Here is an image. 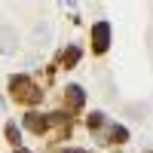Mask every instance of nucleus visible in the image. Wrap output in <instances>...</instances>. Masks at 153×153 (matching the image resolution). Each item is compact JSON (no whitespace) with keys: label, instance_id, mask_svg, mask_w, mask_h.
Listing matches in <instances>:
<instances>
[{"label":"nucleus","instance_id":"nucleus-1","mask_svg":"<svg viewBox=\"0 0 153 153\" xmlns=\"http://www.w3.org/2000/svg\"><path fill=\"white\" fill-rule=\"evenodd\" d=\"M9 92H12L16 101H25V104H37V101L43 98L40 86H34L25 74H19V76H12V80H9Z\"/></svg>","mask_w":153,"mask_h":153},{"label":"nucleus","instance_id":"nucleus-2","mask_svg":"<svg viewBox=\"0 0 153 153\" xmlns=\"http://www.w3.org/2000/svg\"><path fill=\"white\" fill-rule=\"evenodd\" d=\"M19 52V31L12 25H0V55H16Z\"/></svg>","mask_w":153,"mask_h":153},{"label":"nucleus","instance_id":"nucleus-3","mask_svg":"<svg viewBox=\"0 0 153 153\" xmlns=\"http://www.w3.org/2000/svg\"><path fill=\"white\" fill-rule=\"evenodd\" d=\"M107 43H110V25L98 22L92 28V49H95V52H107Z\"/></svg>","mask_w":153,"mask_h":153},{"label":"nucleus","instance_id":"nucleus-4","mask_svg":"<svg viewBox=\"0 0 153 153\" xmlns=\"http://www.w3.org/2000/svg\"><path fill=\"white\" fill-rule=\"evenodd\" d=\"M25 126H28L31 132H46L49 120H46V117H40V113H28V117H25Z\"/></svg>","mask_w":153,"mask_h":153},{"label":"nucleus","instance_id":"nucleus-5","mask_svg":"<svg viewBox=\"0 0 153 153\" xmlns=\"http://www.w3.org/2000/svg\"><path fill=\"white\" fill-rule=\"evenodd\" d=\"M68 101H71V107H83L86 92H83L80 86H68Z\"/></svg>","mask_w":153,"mask_h":153},{"label":"nucleus","instance_id":"nucleus-6","mask_svg":"<svg viewBox=\"0 0 153 153\" xmlns=\"http://www.w3.org/2000/svg\"><path fill=\"white\" fill-rule=\"evenodd\" d=\"M6 141L19 147V141H22V138H19V126H16V123H6Z\"/></svg>","mask_w":153,"mask_h":153},{"label":"nucleus","instance_id":"nucleus-7","mask_svg":"<svg viewBox=\"0 0 153 153\" xmlns=\"http://www.w3.org/2000/svg\"><path fill=\"white\" fill-rule=\"evenodd\" d=\"M126 138H129V132H126L123 126H113V129H110V141H117V144H123Z\"/></svg>","mask_w":153,"mask_h":153},{"label":"nucleus","instance_id":"nucleus-8","mask_svg":"<svg viewBox=\"0 0 153 153\" xmlns=\"http://www.w3.org/2000/svg\"><path fill=\"white\" fill-rule=\"evenodd\" d=\"M76 61H80V49H76V46H71L68 52H65V68H71V65H76Z\"/></svg>","mask_w":153,"mask_h":153},{"label":"nucleus","instance_id":"nucleus-9","mask_svg":"<svg viewBox=\"0 0 153 153\" xmlns=\"http://www.w3.org/2000/svg\"><path fill=\"white\" fill-rule=\"evenodd\" d=\"M104 126V113H92L89 117V129H101Z\"/></svg>","mask_w":153,"mask_h":153},{"label":"nucleus","instance_id":"nucleus-10","mask_svg":"<svg viewBox=\"0 0 153 153\" xmlns=\"http://www.w3.org/2000/svg\"><path fill=\"white\" fill-rule=\"evenodd\" d=\"M61 153H83V150H74V147H65V150H61Z\"/></svg>","mask_w":153,"mask_h":153},{"label":"nucleus","instance_id":"nucleus-11","mask_svg":"<svg viewBox=\"0 0 153 153\" xmlns=\"http://www.w3.org/2000/svg\"><path fill=\"white\" fill-rule=\"evenodd\" d=\"M16 153H28V150H22V147H16Z\"/></svg>","mask_w":153,"mask_h":153}]
</instances>
